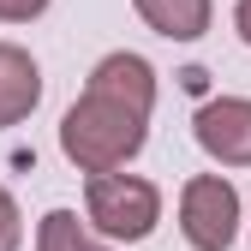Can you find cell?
Masks as SVG:
<instances>
[{
  "instance_id": "3957f363",
  "label": "cell",
  "mask_w": 251,
  "mask_h": 251,
  "mask_svg": "<svg viewBox=\"0 0 251 251\" xmlns=\"http://www.w3.org/2000/svg\"><path fill=\"white\" fill-rule=\"evenodd\" d=\"M179 233L192 251H233L239 239V192L222 174H198L179 192Z\"/></svg>"
},
{
  "instance_id": "52a82bcc",
  "label": "cell",
  "mask_w": 251,
  "mask_h": 251,
  "mask_svg": "<svg viewBox=\"0 0 251 251\" xmlns=\"http://www.w3.org/2000/svg\"><path fill=\"white\" fill-rule=\"evenodd\" d=\"M138 18L155 30V36H168V42H198L209 18H215V0H132Z\"/></svg>"
},
{
  "instance_id": "9c48e42d",
  "label": "cell",
  "mask_w": 251,
  "mask_h": 251,
  "mask_svg": "<svg viewBox=\"0 0 251 251\" xmlns=\"http://www.w3.org/2000/svg\"><path fill=\"white\" fill-rule=\"evenodd\" d=\"M24 245V215H18V198L0 185V251H18Z\"/></svg>"
},
{
  "instance_id": "6da1fadb",
  "label": "cell",
  "mask_w": 251,
  "mask_h": 251,
  "mask_svg": "<svg viewBox=\"0 0 251 251\" xmlns=\"http://www.w3.org/2000/svg\"><path fill=\"white\" fill-rule=\"evenodd\" d=\"M144 138H150V114L102 96V90H84L60 120V150L78 174H114L126 162H138Z\"/></svg>"
},
{
  "instance_id": "8fae6325",
  "label": "cell",
  "mask_w": 251,
  "mask_h": 251,
  "mask_svg": "<svg viewBox=\"0 0 251 251\" xmlns=\"http://www.w3.org/2000/svg\"><path fill=\"white\" fill-rule=\"evenodd\" d=\"M233 30H239V42L251 48V0H239V6H233Z\"/></svg>"
},
{
  "instance_id": "277c9868",
  "label": "cell",
  "mask_w": 251,
  "mask_h": 251,
  "mask_svg": "<svg viewBox=\"0 0 251 251\" xmlns=\"http://www.w3.org/2000/svg\"><path fill=\"white\" fill-rule=\"evenodd\" d=\"M192 138L209 162L251 168V96H209L192 114Z\"/></svg>"
},
{
  "instance_id": "7a4b0ae2",
  "label": "cell",
  "mask_w": 251,
  "mask_h": 251,
  "mask_svg": "<svg viewBox=\"0 0 251 251\" xmlns=\"http://www.w3.org/2000/svg\"><path fill=\"white\" fill-rule=\"evenodd\" d=\"M84 222L102 239H114V245H138V239L155 233V222H162V192H155L144 174H126V168L90 174V185H84Z\"/></svg>"
},
{
  "instance_id": "ba28073f",
  "label": "cell",
  "mask_w": 251,
  "mask_h": 251,
  "mask_svg": "<svg viewBox=\"0 0 251 251\" xmlns=\"http://www.w3.org/2000/svg\"><path fill=\"white\" fill-rule=\"evenodd\" d=\"M36 251H120V245L102 239L90 222H78L72 209H48L36 222Z\"/></svg>"
},
{
  "instance_id": "30bf717a",
  "label": "cell",
  "mask_w": 251,
  "mask_h": 251,
  "mask_svg": "<svg viewBox=\"0 0 251 251\" xmlns=\"http://www.w3.org/2000/svg\"><path fill=\"white\" fill-rule=\"evenodd\" d=\"M42 12H48V0H0V24H30Z\"/></svg>"
},
{
  "instance_id": "8992f818",
  "label": "cell",
  "mask_w": 251,
  "mask_h": 251,
  "mask_svg": "<svg viewBox=\"0 0 251 251\" xmlns=\"http://www.w3.org/2000/svg\"><path fill=\"white\" fill-rule=\"evenodd\" d=\"M36 102H42V66L18 42H0V132L30 120Z\"/></svg>"
},
{
  "instance_id": "5b68a950",
  "label": "cell",
  "mask_w": 251,
  "mask_h": 251,
  "mask_svg": "<svg viewBox=\"0 0 251 251\" xmlns=\"http://www.w3.org/2000/svg\"><path fill=\"white\" fill-rule=\"evenodd\" d=\"M84 90H102V96L138 108V114H155V66H150L144 54H126V48L102 54L96 66H90V84Z\"/></svg>"
}]
</instances>
